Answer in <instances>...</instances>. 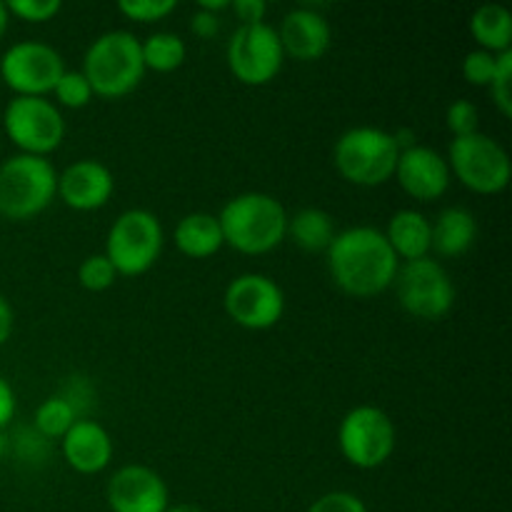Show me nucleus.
I'll return each instance as SVG.
<instances>
[{"instance_id":"obj_1","label":"nucleus","mask_w":512,"mask_h":512,"mask_svg":"<svg viewBox=\"0 0 512 512\" xmlns=\"http://www.w3.org/2000/svg\"><path fill=\"white\" fill-rule=\"evenodd\" d=\"M325 255L335 285L355 298L385 293L400 268L398 255L385 240V233L373 225H353L335 233Z\"/></svg>"},{"instance_id":"obj_2","label":"nucleus","mask_w":512,"mask_h":512,"mask_svg":"<svg viewBox=\"0 0 512 512\" xmlns=\"http://www.w3.org/2000/svg\"><path fill=\"white\" fill-rule=\"evenodd\" d=\"M225 245L245 255H263L288 238V210L270 193H240L218 213Z\"/></svg>"},{"instance_id":"obj_3","label":"nucleus","mask_w":512,"mask_h":512,"mask_svg":"<svg viewBox=\"0 0 512 512\" xmlns=\"http://www.w3.org/2000/svg\"><path fill=\"white\" fill-rule=\"evenodd\" d=\"M83 75L93 95L123 98L140 85L145 75L140 40L130 30H108L88 45L83 55Z\"/></svg>"},{"instance_id":"obj_4","label":"nucleus","mask_w":512,"mask_h":512,"mask_svg":"<svg viewBox=\"0 0 512 512\" xmlns=\"http://www.w3.org/2000/svg\"><path fill=\"white\" fill-rule=\"evenodd\" d=\"M398 143L393 133L375 125L348 128L333 148L335 168L345 180L363 188H378L395 175L398 165Z\"/></svg>"},{"instance_id":"obj_5","label":"nucleus","mask_w":512,"mask_h":512,"mask_svg":"<svg viewBox=\"0 0 512 512\" xmlns=\"http://www.w3.org/2000/svg\"><path fill=\"white\" fill-rule=\"evenodd\" d=\"M58 195V170L43 155L18 153L0 165V215L28 220Z\"/></svg>"},{"instance_id":"obj_6","label":"nucleus","mask_w":512,"mask_h":512,"mask_svg":"<svg viewBox=\"0 0 512 512\" xmlns=\"http://www.w3.org/2000/svg\"><path fill=\"white\" fill-rule=\"evenodd\" d=\"M163 223L145 208H130L113 220L105 240V258L118 275H143L163 253Z\"/></svg>"},{"instance_id":"obj_7","label":"nucleus","mask_w":512,"mask_h":512,"mask_svg":"<svg viewBox=\"0 0 512 512\" xmlns=\"http://www.w3.org/2000/svg\"><path fill=\"white\" fill-rule=\"evenodd\" d=\"M450 173L480 195H493L508 188L512 175L510 153L495 138L485 133H470L453 138L448 150Z\"/></svg>"},{"instance_id":"obj_8","label":"nucleus","mask_w":512,"mask_h":512,"mask_svg":"<svg viewBox=\"0 0 512 512\" xmlns=\"http://www.w3.org/2000/svg\"><path fill=\"white\" fill-rule=\"evenodd\" d=\"M398 443L395 423L383 408L358 405L340 420L338 445L343 458L360 470H375L390 460Z\"/></svg>"},{"instance_id":"obj_9","label":"nucleus","mask_w":512,"mask_h":512,"mask_svg":"<svg viewBox=\"0 0 512 512\" xmlns=\"http://www.w3.org/2000/svg\"><path fill=\"white\" fill-rule=\"evenodd\" d=\"M400 305L413 318L438 320L455 305V283L443 263L428 258L400 263L393 280Z\"/></svg>"},{"instance_id":"obj_10","label":"nucleus","mask_w":512,"mask_h":512,"mask_svg":"<svg viewBox=\"0 0 512 512\" xmlns=\"http://www.w3.org/2000/svg\"><path fill=\"white\" fill-rule=\"evenodd\" d=\"M8 138L28 155H48L63 143L65 118L53 100L43 95H15L3 110Z\"/></svg>"},{"instance_id":"obj_11","label":"nucleus","mask_w":512,"mask_h":512,"mask_svg":"<svg viewBox=\"0 0 512 512\" xmlns=\"http://www.w3.org/2000/svg\"><path fill=\"white\" fill-rule=\"evenodd\" d=\"M65 73V60L43 40H18L0 58V78L15 95H48Z\"/></svg>"},{"instance_id":"obj_12","label":"nucleus","mask_w":512,"mask_h":512,"mask_svg":"<svg viewBox=\"0 0 512 512\" xmlns=\"http://www.w3.org/2000/svg\"><path fill=\"white\" fill-rule=\"evenodd\" d=\"M285 50L278 30L268 23L240 25L228 43V65L245 85H265L280 73Z\"/></svg>"},{"instance_id":"obj_13","label":"nucleus","mask_w":512,"mask_h":512,"mask_svg":"<svg viewBox=\"0 0 512 512\" xmlns=\"http://www.w3.org/2000/svg\"><path fill=\"white\" fill-rule=\"evenodd\" d=\"M223 305L240 328L268 330L283 318L285 293L270 275L243 273L228 283Z\"/></svg>"},{"instance_id":"obj_14","label":"nucleus","mask_w":512,"mask_h":512,"mask_svg":"<svg viewBox=\"0 0 512 512\" xmlns=\"http://www.w3.org/2000/svg\"><path fill=\"white\" fill-rule=\"evenodd\" d=\"M108 505L113 512H165L168 485L148 465H123L108 483Z\"/></svg>"},{"instance_id":"obj_15","label":"nucleus","mask_w":512,"mask_h":512,"mask_svg":"<svg viewBox=\"0 0 512 512\" xmlns=\"http://www.w3.org/2000/svg\"><path fill=\"white\" fill-rule=\"evenodd\" d=\"M395 178L410 198L438 200L448 190L453 173H450L448 160L438 150L415 143L413 148L400 150Z\"/></svg>"},{"instance_id":"obj_16","label":"nucleus","mask_w":512,"mask_h":512,"mask_svg":"<svg viewBox=\"0 0 512 512\" xmlns=\"http://www.w3.org/2000/svg\"><path fill=\"white\" fill-rule=\"evenodd\" d=\"M113 170L93 158L70 163L58 173V195L73 210H98L113 198Z\"/></svg>"},{"instance_id":"obj_17","label":"nucleus","mask_w":512,"mask_h":512,"mask_svg":"<svg viewBox=\"0 0 512 512\" xmlns=\"http://www.w3.org/2000/svg\"><path fill=\"white\" fill-rule=\"evenodd\" d=\"M275 30H278L285 55H293L295 60L323 58L328 53L330 43H333L328 18L315 8H308V5L285 13L283 23Z\"/></svg>"},{"instance_id":"obj_18","label":"nucleus","mask_w":512,"mask_h":512,"mask_svg":"<svg viewBox=\"0 0 512 512\" xmlns=\"http://www.w3.org/2000/svg\"><path fill=\"white\" fill-rule=\"evenodd\" d=\"M60 440L65 463L83 475L100 473L113 460V438L93 418H78Z\"/></svg>"},{"instance_id":"obj_19","label":"nucleus","mask_w":512,"mask_h":512,"mask_svg":"<svg viewBox=\"0 0 512 512\" xmlns=\"http://www.w3.org/2000/svg\"><path fill=\"white\" fill-rule=\"evenodd\" d=\"M385 240L390 243L398 260H420L430 255V243H433V220L420 210L405 208L398 210L388 220V228L383 230Z\"/></svg>"},{"instance_id":"obj_20","label":"nucleus","mask_w":512,"mask_h":512,"mask_svg":"<svg viewBox=\"0 0 512 512\" xmlns=\"http://www.w3.org/2000/svg\"><path fill=\"white\" fill-rule=\"evenodd\" d=\"M475 240H478V220L468 208L450 205V208L440 210L433 223L430 250H435L443 258H458L473 248Z\"/></svg>"},{"instance_id":"obj_21","label":"nucleus","mask_w":512,"mask_h":512,"mask_svg":"<svg viewBox=\"0 0 512 512\" xmlns=\"http://www.w3.org/2000/svg\"><path fill=\"white\" fill-rule=\"evenodd\" d=\"M173 240L178 250L188 258H210L225 245L223 228H220L218 215L213 213H188L178 220L173 230Z\"/></svg>"},{"instance_id":"obj_22","label":"nucleus","mask_w":512,"mask_h":512,"mask_svg":"<svg viewBox=\"0 0 512 512\" xmlns=\"http://www.w3.org/2000/svg\"><path fill=\"white\" fill-rule=\"evenodd\" d=\"M470 33L488 53L512 50V13L500 3H485L470 18Z\"/></svg>"},{"instance_id":"obj_23","label":"nucleus","mask_w":512,"mask_h":512,"mask_svg":"<svg viewBox=\"0 0 512 512\" xmlns=\"http://www.w3.org/2000/svg\"><path fill=\"white\" fill-rule=\"evenodd\" d=\"M335 220L323 208H303L288 218V235L308 253H325L335 238Z\"/></svg>"},{"instance_id":"obj_24","label":"nucleus","mask_w":512,"mask_h":512,"mask_svg":"<svg viewBox=\"0 0 512 512\" xmlns=\"http://www.w3.org/2000/svg\"><path fill=\"white\" fill-rule=\"evenodd\" d=\"M140 50H143L145 70H158V73H170V70L180 68L185 63V55H188L185 40L170 30H158V33L140 40Z\"/></svg>"},{"instance_id":"obj_25","label":"nucleus","mask_w":512,"mask_h":512,"mask_svg":"<svg viewBox=\"0 0 512 512\" xmlns=\"http://www.w3.org/2000/svg\"><path fill=\"white\" fill-rule=\"evenodd\" d=\"M75 420H78V415H75L73 405H70L63 395H55V398L43 400V403L38 405L33 423L35 430H38L43 438L55 440L63 438V435L73 428Z\"/></svg>"},{"instance_id":"obj_26","label":"nucleus","mask_w":512,"mask_h":512,"mask_svg":"<svg viewBox=\"0 0 512 512\" xmlns=\"http://www.w3.org/2000/svg\"><path fill=\"white\" fill-rule=\"evenodd\" d=\"M53 95L60 105H65V108H85V105L93 100V88H90L83 70L65 68V73L60 75L58 83H55Z\"/></svg>"},{"instance_id":"obj_27","label":"nucleus","mask_w":512,"mask_h":512,"mask_svg":"<svg viewBox=\"0 0 512 512\" xmlns=\"http://www.w3.org/2000/svg\"><path fill=\"white\" fill-rule=\"evenodd\" d=\"M78 280L85 290L100 293V290H108L110 285L118 280V270H115L113 263L105 258V253H95V255H88V258L80 263Z\"/></svg>"},{"instance_id":"obj_28","label":"nucleus","mask_w":512,"mask_h":512,"mask_svg":"<svg viewBox=\"0 0 512 512\" xmlns=\"http://www.w3.org/2000/svg\"><path fill=\"white\" fill-rule=\"evenodd\" d=\"M512 50H505V53L495 55V73L493 80H490V95H493L495 105H498L500 113L505 118L512 115Z\"/></svg>"},{"instance_id":"obj_29","label":"nucleus","mask_w":512,"mask_h":512,"mask_svg":"<svg viewBox=\"0 0 512 512\" xmlns=\"http://www.w3.org/2000/svg\"><path fill=\"white\" fill-rule=\"evenodd\" d=\"M178 8L175 0H120L118 10L130 20L138 23H153V20H163L165 15L173 13Z\"/></svg>"},{"instance_id":"obj_30","label":"nucleus","mask_w":512,"mask_h":512,"mask_svg":"<svg viewBox=\"0 0 512 512\" xmlns=\"http://www.w3.org/2000/svg\"><path fill=\"white\" fill-rule=\"evenodd\" d=\"M445 123H448V130L453 133V138H463V135L478 133V123H480L478 108L465 98L453 100V103L448 105V110H445Z\"/></svg>"},{"instance_id":"obj_31","label":"nucleus","mask_w":512,"mask_h":512,"mask_svg":"<svg viewBox=\"0 0 512 512\" xmlns=\"http://www.w3.org/2000/svg\"><path fill=\"white\" fill-rule=\"evenodd\" d=\"M5 8H8V13L18 15L20 20L45 23L60 13L63 3L60 0H10V3H5Z\"/></svg>"},{"instance_id":"obj_32","label":"nucleus","mask_w":512,"mask_h":512,"mask_svg":"<svg viewBox=\"0 0 512 512\" xmlns=\"http://www.w3.org/2000/svg\"><path fill=\"white\" fill-rule=\"evenodd\" d=\"M495 73V53L478 48L463 58V78L470 85H490Z\"/></svg>"},{"instance_id":"obj_33","label":"nucleus","mask_w":512,"mask_h":512,"mask_svg":"<svg viewBox=\"0 0 512 512\" xmlns=\"http://www.w3.org/2000/svg\"><path fill=\"white\" fill-rule=\"evenodd\" d=\"M308 512H368L363 500L355 493L348 490H333V493H325L310 505Z\"/></svg>"},{"instance_id":"obj_34","label":"nucleus","mask_w":512,"mask_h":512,"mask_svg":"<svg viewBox=\"0 0 512 512\" xmlns=\"http://www.w3.org/2000/svg\"><path fill=\"white\" fill-rule=\"evenodd\" d=\"M233 10L235 15H238L240 25H255V23H265L268 3H265V0H235Z\"/></svg>"},{"instance_id":"obj_35","label":"nucleus","mask_w":512,"mask_h":512,"mask_svg":"<svg viewBox=\"0 0 512 512\" xmlns=\"http://www.w3.org/2000/svg\"><path fill=\"white\" fill-rule=\"evenodd\" d=\"M190 30H193L198 38H213V35L220 33V18L215 13L198 8V13L190 20Z\"/></svg>"},{"instance_id":"obj_36","label":"nucleus","mask_w":512,"mask_h":512,"mask_svg":"<svg viewBox=\"0 0 512 512\" xmlns=\"http://www.w3.org/2000/svg\"><path fill=\"white\" fill-rule=\"evenodd\" d=\"M15 415V393L13 385L5 378H0V430L8 428V423Z\"/></svg>"},{"instance_id":"obj_37","label":"nucleus","mask_w":512,"mask_h":512,"mask_svg":"<svg viewBox=\"0 0 512 512\" xmlns=\"http://www.w3.org/2000/svg\"><path fill=\"white\" fill-rule=\"evenodd\" d=\"M13 328H15L13 305L0 295V345L8 343V338L13 335Z\"/></svg>"},{"instance_id":"obj_38","label":"nucleus","mask_w":512,"mask_h":512,"mask_svg":"<svg viewBox=\"0 0 512 512\" xmlns=\"http://www.w3.org/2000/svg\"><path fill=\"white\" fill-rule=\"evenodd\" d=\"M198 8H200V10H208V13L218 15L220 10L230 8V3H228V0H200Z\"/></svg>"},{"instance_id":"obj_39","label":"nucleus","mask_w":512,"mask_h":512,"mask_svg":"<svg viewBox=\"0 0 512 512\" xmlns=\"http://www.w3.org/2000/svg\"><path fill=\"white\" fill-rule=\"evenodd\" d=\"M165 512H205V510L198 508V505H193V503H178V505H168V510Z\"/></svg>"},{"instance_id":"obj_40","label":"nucleus","mask_w":512,"mask_h":512,"mask_svg":"<svg viewBox=\"0 0 512 512\" xmlns=\"http://www.w3.org/2000/svg\"><path fill=\"white\" fill-rule=\"evenodd\" d=\"M8 18H10L8 8H5V3H0V38H3L5 30H8Z\"/></svg>"},{"instance_id":"obj_41","label":"nucleus","mask_w":512,"mask_h":512,"mask_svg":"<svg viewBox=\"0 0 512 512\" xmlns=\"http://www.w3.org/2000/svg\"><path fill=\"white\" fill-rule=\"evenodd\" d=\"M8 450H10V438L3 433V430H0V458H5V455H8Z\"/></svg>"}]
</instances>
